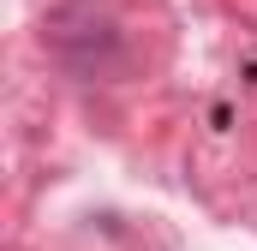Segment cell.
Masks as SVG:
<instances>
[{"label": "cell", "mask_w": 257, "mask_h": 251, "mask_svg": "<svg viewBox=\"0 0 257 251\" xmlns=\"http://www.w3.org/2000/svg\"><path fill=\"white\" fill-rule=\"evenodd\" d=\"M42 48L66 78H84V84H102L126 66V36L108 0H60L42 18Z\"/></svg>", "instance_id": "obj_1"}]
</instances>
